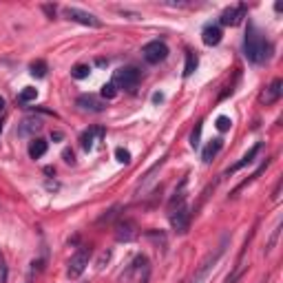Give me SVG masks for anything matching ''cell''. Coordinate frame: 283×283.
Masks as SVG:
<instances>
[{
    "label": "cell",
    "mask_w": 283,
    "mask_h": 283,
    "mask_svg": "<svg viewBox=\"0 0 283 283\" xmlns=\"http://www.w3.org/2000/svg\"><path fill=\"white\" fill-rule=\"evenodd\" d=\"M245 11H248L245 5H237V7L226 9L224 14H221V24H226V27H235V24H239L241 20L245 18Z\"/></svg>",
    "instance_id": "7"
},
{
    "label": "cell",
    "mask_w": 283,
    "mask_h": 283,
    "mask_svg": "<svg viewBox=\"0 0 283 283\" xmlns=\"http://www.w3.org/2000/svg\"><path fill=\"white\" fill-rule=\"evenodd\" d=\"M281 93H283V80H281V77H277V80H272V84L265 89V93H264L261 100H264L265 104H274V102L281 97Z\"/></svg>",
    "instance_id": "12"
},
{
    "label": "cell",
    "mask_w": 283,
    "mask_h": 283,
    "mask_svg": "<svg viewBox=\"0 0 283 283\" xmlns=\"http://www.w3.org/2000/svg\"><path fill=\"white\" fill-rule=\"evenodd\" d=\"M230 124H232V122H230V117H226V115H219V117H217V129H219L221 133L230 129Z\"/></svg>",
    "instance_id": "24"
},
{
    "label": "cell",
    "mask_w": 283,
    "mask_h": 283,
    "mask_svg": "<svg viewBox=\"0 0 283 283\" xmlns=\"http://www.w3.org/2000/svg\"><path fill=\"white\" fill-rule=\"evenodd\" d=\"M113 84L120 87V89H124V91H133V89L139 84V71L135 67L117 69L115 75H113Z\"/></svg>",
    "instance_id": "4"
},
{
    "label": "cell",
    "mask_w": 283,
    "mask_h": 283,
    "mask_svg": "<svg viewBox=\"0 0 283 283\" xmlns=\"http://www.w3.org/2000/svg\"><path fill=\"white\" fill-rule=\"evenodd\" d=\"M36 97H38V91H36L34 87H27L22 93L18 95V102H22V104H27V102H34Z\"/></svg>",
    "instance_id": "19"
},
{
    "label": "cell",
    "mask_w": 283,
    "mask_h": 283,
    "mask_svg": "<svg viewBox=\"0 0 283 283\" xmlns=\"http://www.w3.org/2000/svg\"><path fill=\"white\" fill-rule=\"evenodd\" d=\"M31 75H36V77L47 75V62H44V60H38V62L31 64Z\"/></svg>",
    "instance_id": "20"
},
{
    "label": "cell",
    "mask_w": 283,
    "mask_h": 283,
    "mask_svg": "<svg viewBox=\"0 0 283 283\" xmlns=\"http://www.w3.org/2000/svg\"><path fill=\"white\" fill-rule=\"evenodd\" d=\"M102 137H104V129H102V126H91L89 131H84V133L80 135V146L84 151H93L95 139H102Z\"/></svg>",
    "instance_id": "8"
},
{
    "label": "cell",
    "mask_w": 283,
    "mask_h": 283,
    "mask_svg": "<svg viewBox=\"0 0 283 283\" xmlns=\"http://www.w3.org/2000/svg\"><path fill=\"white\" fill-rule=\"evenodd\" d=\"M0 283H7V264L2 254H0Z\"/></svg>",
    "instance_id": "25"
},
{
    "label": "cell",
    "mask_w": 283,
    "mask_h": 283,
    "mask_svg": "<svg viewBox=\"0 0 283 283\" xmlns=\"http://www.w3.org/2000/svg\"><path fill=\"white\" fill-rule=\"evenodd\" d=\"M89 73H91L89 64H75V67L71 69V75L75 77V80H84V77H89Z\"/></svg>",
    "instance_id": "17"
},
{
    "label": "cell",
    "mask_w": 283,
    "mask_h": 283,
    "mask_svg": "<svg viewBox=\"0 0 283 283\" xmlns=\"http://www.w3.org/2000/svg\"><path fill=\"white\" fill-rule=\"evenodd\" d=\"M259 153H261V144H254L252 149H250L248 153H245L244 157H241L239 162H237L235 166L230 168V170H228V175H230V173H237V170H241V168H245V166H250V164L254 162V157H257V155H259Z\"/></svg>",
    "instance_id": "13"
},
{
    "label": "cell",
    "mask_w": 283,
    "mask_h": 283,
    "mask_svg": "<svg viewBox=\"0 0 283 283\" xmlns=\"http://www.w3.org/2000/svg\"><path fill=\"white\" fill-rule=\"evenodd\" d=\"M142 56H144V60L149 64H159L168 58V47L162 40H151V42H146L142 47Z\"/></svg>",
    "instance_id": "3"
},
{
    "label": "cell",
    "mask_w": 283,
    "mask_h": 283,
    "mask_svg": "<svg viewBox=\"0 0 283 283\" xmlns=\"http://www.w3.org/2000/svg\"><path fill=\"white\" fill-rule=\"evenodd\" d=\"M64 162H67V164L75 162V157H73V151H64Z\"/></svg>",
    "instance_id": "26"
},
{
    "label": "cell",
    "mask_w": 283,
    "mask_h": 283,
    "mask_svg": "<svg viewBox=\"0 0 283 283\" xmlns=\"http://www.w3.org/2000/svg\"><path fill=\"white\" fill-rule=\"evenodd\" d=\"M221 38H224V31H221L219 24H208L206 29L202 31V40L206 47H217L221 42Z\"/></svg>",
    "instance_id": "10"
},
{
    "label": "cell",
    "mask_w": 283,
    "mask_h": 283,
    "mask_svg": "<svg viewBox=\"0 0 283 283\" xmlns=\"http://www.w3.org/2000/svg\"><path fill=\"white\" fill-rule=\"evenodd\" d=\"M195 69H197V56L188 51L186 53V67H184V75H186V77L192 75V71H195Z\"/></svg>",
    "instance_id": "18"
},
{
    "label": "cell",
    "mask_w": 283,
    "mask_h": 283,
    "mask_svg": "<svg viewBox=\"0 0 283 283\" xmlns=\"http://www.w3.org/2000/svg\"><path fill=\"white\" fill-rule=\"evenodd\" d=\"M117 95V89L113 82H109V84H104L102 87V97H106V100H113V97Z\"/></svg>",
    "instance_id": "21"
},
{
    "label": "cell",
    "mask_w": 283,
    "mask_h": 283,
    "mask_svg": "<svg viewBox=\"0 0 283 283\" xmlns=\"http://www.w3.org/2000/svg\"><path fill=\"white\" fill-rule=\"evenodd\" d=\"M115 157H117V162H120V164H129L131 162V153L126 149H122V146H120V149H115Z\"/></svg>",
    "instance_id": "23"
},
{
    "label": "cell",
    "mask_w": 283,
    "mask_h": 283,
    "mask_svg": "<svg viewBox=\"0 0 283 283\" xmlns=\"http://www.w3.org/2000/svg\"><path fill=\"white\" fill-rule=\"evenodd\" d=\"M199 137H202V122L195 126V131H192V135H190V146H192V149H199Z\"/></svg>",
    "instance_id": "22"
},
{
    "label": "cell",
    "mask_w": 283,
    "mask_h": 283,
    "mask_svg": "<svg viewBox=\"0 0 283 283\" xmlns=\"http://www.w3.org/2000/svg\"><path fill=\"white\" fill-rule=\"evenodd\" d=\"M38 131H42V122L36 120V117H27V120H22V124L18 126V135H22V137L34 135V133H38Z\"/></svg>",
    "instance_id": "14"
},
{
    "label": "cell",
    "mask_w": 283,
    "mask_h": 283,
    "mask_svg": "<svg viewBox=\"0 0 283 283\" xmlns=\"http://www.w3.org/2000/svg\"><path fill=\"white\" fill-rule=\"evenodd\" d=\"M89 259H91V248H87V245L77 248V250H75V254L71 257V261H69L67 274H69L71 279H77L82 272H84V270H87Z\"/></svg>",
    "instance_id": "2"
},
{
    "label": "cell",
    "mask_w": 283,
    "mask_h": 283,
    "mask_svg": "<svg viewBox=\"0 0 283 283\" xmlns=\"http://www.w3.org/2000/svg\"><path fill=\"white\" fill-rule=\"evenodd\" d=\"M0 131H2V126H0Z\"/></svg>",
    "instance_id": "30"
},
{
    "label": "cell",
    "mask_w": 283,
    "mask_h": 283,
    "mask_svg": "<svg viewBox=\"0 0 283 283\" xmlns=\"http://www.w3.org/2000/svg\"><path fill=\"white\" fill-rule=\"evenodd\" d=\"M244 56L250 60L252 64H261L268 60L270 56V44L268 40L261 36V31L254 27V24H248L245 29V38H244Z\"/></svg>",
    "instance_id": "1"
},
{
    "label": "cell",
    "mask_w": 283,
    "mask_h": 283,
    "mask_svg": "<svg viewBox=\"0 0 283 283\" xmlns=\"http://www.w3.org/2000/svg\"><path fill=\"white\" fill-rule=\"evenodd\" d=\"M42 9H44V11H47V14H49V16H51V18H56V7H51V5H44V7H42Z\"/></svg>",
    "instance_id": "28"
},
{
    "label": "cell",
    "mask_w": 283,
    "mask_h": 283,
    "mask_svg": "<svg viewBox=\"0 0 283 283\" xmlns=\"http://www.w3.org/2000/svg\"><path fill=\"white\" fill-rule=\"evenodd\" d=\"M221 146H224V139H212L210 144L206 146V151H204V155H202V157H204V162H206V164H210L212 159H215V155H217V153H219V151H221Z\"/></svg>",
    "instance_id": "15"
},
{
    "label": "cell",
    "mask_w": 283,
    "mask_h": 283,
    "mask_svg": "<svg viewBox=\"0 0 283 283\" xmlns=\"http://www.w3.org/2000/svg\"><path fill=\"white\" fill-rule=\"evenodd\" d=\"M75 104L80 106L82 111H91V113H100V111H104V109H106L104 102L97 100V97H95V95H91V93H89V95H80V97H77Z\"/></svg>",
    "instance_id": "9"
},
{
    "label": "cell",
    "mask_w": 283,
    "mask_h": 283,
    "mask_svg": "<svg viewBox=\"0 0 283 283\" xmlns=\"http://www.w3.org/2000/svg\"><path fill=\"white\" fill-rule=\"evenodd\" d=\"M2 111H5V100L0 97V113H2Z\"/></svg>",
    "instance_id": "29"
},
{
    "label": "cell",
    "mask_w": 283,
    "mask_h": 283,
    "mask_svg": "<svg viewBox=\"0 0 283 283\" xmlns=\"http://www.w3.org/2000/svg\"><path fill=\"white\" fill-rule=\"evenodd\" d=\"M64 16H67L69 20H73V22H80V24H84V27H91V29H100L102 27L100 18H95L93 14H89V11H84V9H77V7H67V9H64Z\"/></svg>",
    "instance_id": "5"
},
{
    "label": "cell",
    "mask_w": 283,
    "mask_h": 283,
    "mask_svg": "<svg viewBox=\"0 0 283 283\" xmlns=\"http://www.w3.org/2000/svg\"><path fill=\"white\" fill-rule=\"evenodd\" d=\"M279 197H281V182L277 184V188H274V192H272V199H274V202H277Z\"/></svg>",
    "instance_id": "27"
},
{
    "label": "cell",
    "mask_w": 283,
    "mask_h": 283,
    "mask_svg": "<svg viewBox=\"0 0 283 283\" xmlns=\"http://www.w3.org/2000/svg\"><path fill=\"white\" fill-rule=\"evenodd\" d=\"M135 235H137V232H135V224L133 221H120V224H117V228H115V239L117 241H133L135 239Z\"/></svg>",
    "instance_id": "11"
},
{
    "label": "cell",
    "mask_w": 283,
    "mask_h": 283,
    "mask_svg": "<svg viewBox=\"0 0 283 283\" xmlns=\"http://www.w3.org/2000/svg\"><path fill=\"white\" fill-rule=\"evenodd\" d=\"M44 153H47V142H44V139H40V137H36L34 142L29 144V155L34 159H40Z\"/></svg>",
    "instance_id": "16"
},
{
    "label": "cell",
    "mask_w": 283,
    "mask_h": 283,
    "mask_svg": "<svg viewBox=\"0 0 283 283\" xmlns=\"http://www.w3.org/2000/svg\"><path fill=\"white\" fill-rule=\"evenodd\" d=\"M170 226H173L175 232H179V235H184L188 230V226H190V210H188L186 204H182V206L170 210Z\"/></svg>",
    "instance_id": "6"
}]
</instances>
